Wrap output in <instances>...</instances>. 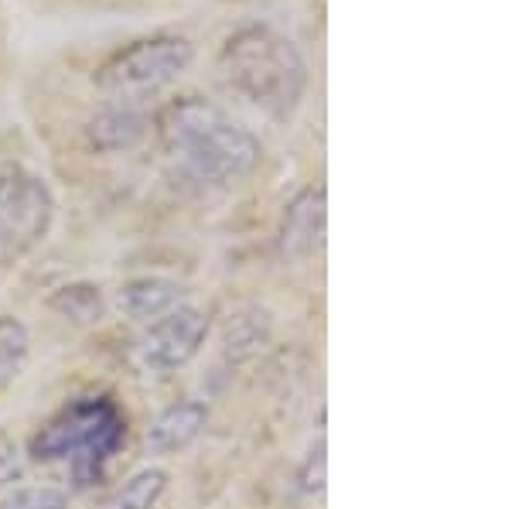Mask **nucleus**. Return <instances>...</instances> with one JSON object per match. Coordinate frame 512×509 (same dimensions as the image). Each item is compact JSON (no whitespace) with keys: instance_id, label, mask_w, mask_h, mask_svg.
Wrapping results in <instances>:
<instances>
[{"instance_id":"1","label":"nucleus","mask_w":512,"mask_h":509,"mask_svg":"<svg viewBox=\"0 0 512 509\" xmlns=\"http://www.w3.org/2000/svg\"><path fill=\"white\" fill-rule=\"evenodd\" d=\"M161 141L178 171L202 185L243 182L263 158L253 130L202 96L175 100L161 113Z\"/></svg>"},{"instance_id":"2","label":"nucleus","mask_w":512,"mask_h":509,"mask_svg":"<svg viewBox=\"0 0 512 509\" xmlns=\"http://www.w3.org/2000/svg\"><path fill=\"white\" fill-rule=\"evenodd\" d=\"M219 76L229 93L277 123L291 120L308 93L304 55L291 38L267 24H246L226 38L219 52Z\"/></svg>"},{"instance_id":"3","label":"nucleus","mask_w":512,"mask_h":509,"mask_svg":"<svg viewBox=\"0 0 512 509\" xmlns=\"http://www.w3.org/2000/svg\"><path fill=\"white\" fill-rule=\"evenodd\" d=\"M123 434H127V417L120 414V407L110 397H82L76 404L62 407L35 434L31 455L38 462L65 458L79 486H89L103 475L106 462L117 455Z\"/></svg>"},{"instance_id":"4","label":"nucleus","mask_w":512,"mask_h":509,"mask_svg":"<svg viewBox=\"0 0 512 509\" xmlns=\"http://www.w3.org/2000/svg\"><path fill=\"white\" fill-rule=\"evenodd\" d=\"M195 59V48L188 38L178 35H154L140 38L134 45L113 52L99 65L96 86L117 106H140L161 89H168Z\"/></svg>"},{"instance_id":"5","label":"nucleus","mask_w":512,"mask_h":509,"mask_svg":"<svg viewBox=\"0 0 512 509\" xmlns=\"http://www.w3.org/2000/svg\"><path fill=\"white\" fill-rule=\"evenodd\" d=\"M55 219V199L45 178L24 168L0 171V267H14L45 240Z\"/></svg>"},{"instance_id":"6","label":"nucleus","mask_w":512,"mask_h":509,"mask_svg":"<svg viewBox=\"0 0 512 509\" xmlns=\"http://www.w3.org/2000/svg\"><path fill=\"white\" fill-rule=\"evenodd\" d=\"M205 339H209V315L192 305H178L158 322H151L147 335L140 339V356L158 373H171L192 363Z\"/></svg>"},{"instance_id":"7","label":"nucleus","mask_w":512,"mask_h":509,"mask_svg":"<svg viewBox=\"0 0 512 509\" xmlns=\"http://www.w3.org/2000/svg\"><path fill=\"white\" fill-rule=\"evenodd\" d=\"M328 205H325V188H304L287 202L284 216H280L277 229V250L284 260L301 264L311 260L325 243V223H328Z\"/></svg>"},{"instance_id":"8","label":"nucleus","mask_w":512,"mask_h":509,"mask_svg":"<svg viewBox=\"0 0 512 509\" xmlns=\"http://www.w3.org/2000/svg\"><path fill=\"white\" fill-rule=\"evenodd\" d=\"M209 424V407L202 400H181V404H171L158 421L147 431V448L154 455H175V451H185L188 445H195L198 434Z\"/></svg>"},{"instance_id":"9","label":"nucleus","mask_w":512,"mask_h":509,"mask_svg":"<svg viewBox=\"0 0 512 509\" xmlns=\"http://www.w3.org/2000/svg\"><path fill=\"white\" fill-rule=\"evenodd\" d=\"M181 305V287L164 277H134L117 291V308L134 322H158Z\"/></svg>"},{"instance_id":"10","label":"nucleus","mask_w":512,"mask_h":509,"mask_svg":"<svg viewBox=\"0 0 512 509\" xmlns=\"http://www.w3.org/2000/svg\"><path fill=\"white\" fill-rule=\"evenodd\" d=\"M144 134V117L137 113V106H117L96 113L89 123V144L96 151H123V147H134Z\"/></svg>"},{"instance_id":"11","label":"nucleus","mask_w":512,"mask_h":509,"mask_svg":"<svg viewBox=\"0 0 512 509\" xmlns=\"http://www.w3.org/2000/svg\"><path fill=\"white\" fill-rule=\"evenodd\" d=\"M31 359V335L21 318L0 315V393L11 390Z\"/></svg>"},{"instance_id":"12","label":"nucleus","mask_w":512,"mask_h":509,"mask_svg":"<svg viewBox=\"0 0 512 509\" xmlns=\"http://www.w3.org/2000/svg\"><path fill=\"white\" fill-rule=\"evenodd\" d=\"M164 489H168V472L144 469V472L130 475V479L113 492L106 509H154L161 503Z\"/></svg>"},{"instance_id":"13","label":"nucleus","mask_w":512,"mask_h":509,"mask_svg":"<svg viewBox=\"0 0 512 509\" xmlns=\"http://www.w3.org/2000/svg\"><path fill=\"white\" fill-rule=\"evenodd\" d=\"M52 305L62 311L65 318L79 325H93L103 318V294L93 284H69L62 291H55Z\"/></svg>"},{"instance_id":"14","label":"nucleus","mask_w":512,"mask_h":509,"mask_svg":"<svg viewBox=\"0 0 512 509\" xmlns=\"http://www.w3.org/2000/svg\"><path fill=\"white\" fill-rule=\"evenodd\" d=\"M0 509H69V496L55 486H4Z\"/></svg>"},{"instance_id":"15","label":"nucleus","mask_w":512,"mask_h":509,"mask_svg":"<svg viewBox=\"0 0 512 509\" xmlns=\"http://www.w3.org/2000/svg\"><path fill=\"white\" fill-rule=\"evenodd\" d=\"M297 486H301V492H308V496H321L325 492V438H318V445L301 462Z\"/></svg>"},{"instance_id":"16","label":"nucleus","mask_w":512,"mask_h":509,"mask_svg":"<svg viewBox=\"0 0 512 509\" xmlns=\"http://www.w3.org/2000/svg\"><path fill=\"white\" fill-rule=\"evenodd\" d=\"M21 472H24V458H21L18 441L0 428V489L14 486V482L21 479Z\"/></svg>"}]
</instances>
